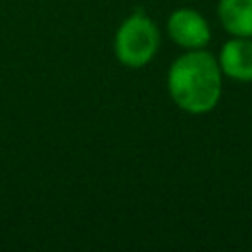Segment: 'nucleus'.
I'll list each match as a JSON object with an SVG mask.
<instances>
[{"mask_svg":"<svg viewBox=\"0 0 252 252\" xmlns=\"http://www.w3.org/2000/svg\"><path fill=\"white\" fill-rule=\"evenodd\" d=\"M167 93L187 114L211 112L222 93V71L215 55L205 49H187L167 69Z\"/></svg>","mask_w":252,"mask_h":252,"instance_id":"nucleus-1","label":"nucleus"},{"mask_svg":"<svg viewBox=\"0 0 252 252\" xmlns=\"http://www.w3.org/2000/svg\"><path fill=\"white\" fill-rule=\"evenodd\" d=\"M167 35L173 43L187 49H203L211 41V28L205 16L193 8H177L169 14L165 24Z\"/></svg>","mask_w":252,"mask_h":252,"instance_id":"nucleus-3","label":"nucleus"},{"mask_svg":"<svg viewBox=\"0 0 252 252\" xmlns=\"http://www.w3.org/2000/svg\"><path fill=\"white\" fill-rule=\"evenodd\" d=\"M219 67L228 79L250 83L252 81V37H232L219 53Z\"/></svg>","mask_w":252,"mask_h":252,"instance_id":"nucleus-4","label":"nucleus"},{"mask_svg":"<svg viewBox=\"0 0 252 252\" xmlns=\"http://www.w3.org/2000/svg\"><path fill=\"white\" fill-rule=\"evenodd\" d=\"M159 41L161 33L156 22L144 12H134L122 20L114 33V55L124 67L142 69L156 57Z\"/></svg>","mask_w":252,"mask_h":252,"instance_id":"nucleus-2","label":"nucleus"},{"mask_svg":"<svg viewBox=\"0 0 252 252\" xmlns=\"http://www.w3.org/2000/svg\"><path fill=\"white\" fill-rule=\"evenodd\" d=\"M217 12L232 37H252V0H219Z\"/></svg>","mask_w":252,"mask_h":252,"instance_id":"nucleus-5","label":"nucleus"}]
</instances>
